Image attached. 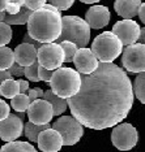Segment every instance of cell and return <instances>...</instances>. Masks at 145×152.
<instances>
[{"label":"cell","instance_id":"cell-39","mask_svg":"<svg viewBox=\"0 0 145 152\" xmlns=\"http://www.w3.org/2000/svg\"><path fill=\"white\" fill-rule=\"evenodd\" d=\"M137 16L140 17L141 22L145 25V3H141L140 8H139V13H137Z\"/></svg>","mask_w":145,"mask_h":152},{"label":"cell","instance_id":"cell-13","mask_svg":"<svg viewBox=\"0 0 145 152\" xmlns=\"http://www.w3.org/2000/svg\"><path fill=\"white\" fill-rule=\"evenodd\" d=\"M73 64L76 66V70L80 74H90L98 68L99 61L90 48L81 47L78 48L75 55Z\"/></svg>","mask_w":145,"mask_h":152},{"label":"cell","instance_id":"cell-28","mask_svg":"<svg viewBox=\"0 0 145 152\" xmlns=\"http://www.w3.org/2000/svg\"><path fill=\"white\" fill-rule=\"evenodd\" d=\"M38 66H39V63L34 61L32 65L29 66H25V73L24 75L27 78V81H32V82H39V75H38Z\"/></svg>","mask_w":145,"mask_h":152},{"label":"cell","instance_id":"cell-18","mask_svg":"<svg viewBox=\"0 0 145 152\" xmlns=\"http://www.w3.org/2000/svg\"><path fill=\"white\" fill-rule=\"evenodd\" d=\"M43 99H46L47 102L50 103L51 105H53L54 116H61L65 112V109L68 108L67 99L58 96L51 88L50 90H46V91L43 92Z\"/></svg>","mask_w":145,"mask_h":152},{"label":"cell","instance_id":"cell-19","mask_svg":"<svg viewBox=\"0 0 145 152\" xmlns=\"http://www.w3.org/2000/svg\"><path fill=\"white\" fill-rule=\"evenodd\" d=\"M32 13H33L32 9L22 5L20 12L16 13V15H8V13H7L4 17V22L8 23V25H25Z\"/></svg>","mask_w":145,"mask_h":152},{"label":"cell","instance_id":"cell-23","mask_svg":"<svg viewBox=\"0 0 145 152\" xmlns=\"http://www.w3.org/2000/svg\"><path fill=\"white\" fill-rule=\"evenodd\" d=\"M133 95L140 100V103L145 104V70L141 73H137L135 82L132 83Z\"/></svg>","mask_w":145,"mask_h":152},{"label":"cell","instance_id":"cell-5","mask_svg":"<svg viewBox=\"0 0 145 152\" xmlns=\"http://www.w3.org/2000/svg\"><path fill=\"white\" fill-rule=\"evenodd\" d=\"M93 53L101 63H112L123 52V43L112 31H105L94 38L92 43Z\"/></svg>","mask_w":145,"mask_h":152},{"label":"cell","instance_id":"cell-12","mask_svg":"<svg viewBox=\"0 0 145 152\" xmlns=\"http://www.w3.org/2000/svg\"><path fill=\"white\" fill-rule=\"evenodd\" d=\"M24 134V121L18 115H9L0 120V139L4 142H15Z\"/></svg>","mask_w":145,"mask_h":152},{"label":"cell","instance_id":"cell-30","mask_svg":"<svg viewBox=\"0 0 145 152\" xmlns=\"http://www.w3.org/2000/svg\"><path fill=\"white\" fill-rule=\"evenodd\" d=\"M8 72L13 75V77H22L24 73H25V66H22V65H20L18 63L15 61V63L9 66Z\"/></svg>","mask_w":145,"mask_h":152},{"label":"cell","instance_id":"cell-40","mask_svg":"<svg viewBox=\"0 0 145 152\" xmlns=\"http://www.w3.org/2000/svg\"><path fill=\"white\" fill-rule=\"evenodd\" d=\"M139 43H144L145 42V27L140 30V37H139V40H137Z\"/></svg>","mask_w":145,"mask_h":152},{"label":"cell","instance_id":"cell-27","mask_svg":"<svg viewBox=\"0 0 145 152\" xmlns=\"http://www.w3.org/2000/svg\"><path fill=\"white\" fill-rule=\"evenodd\" d=\"M12 39V29L11 25L5 23L4 21H0V47L7 46Z\"/></svg>","mask_w":145,"mask_h":152},{"label":"cell","instance_id":"cell-41","mask_svg":"<svg viewBox=\"0 0 145 152\" xmlns=\"http://www.w3.org/2000/svg\"><path fill=\"white\" fill-rule=\"evenodd\" d=\"M8 3H9V0H0V12L5 11V7Z\"/></svg>","mask_w":145,"mask_h":152},{"label":"cell","instance_id":"cell-20","mask_svg":"<svg viewBox=\"0 0 145 152\" xmlns=\"http://www.w3.org/2000/svg\"><path fill=\"white\" fill-rule=\"evenodd\" d=\"M0 152H37V150L29 142H7L0 148Z\"/></svg>","mask_w":145,"mask_h":152},{"label":"cell","instance_id":"cell-32","mask_svg":"<svg viewBox=\"0 0 145 152\" xmlns=\"http://www.w3.org/2000/svg\"><path fill=\"white\" fill-rule=\"evenodd\" d=\"M47 3V0H25V5L26 8L32 9V11H37V9L42 8V7Z\"/></svg>","mask_w":145,"mask_h":152},{"label":"cell","instance_id":"cell-8","mask_svg":"<svg viewBox=\"0 0 145 152\" xmlns=\"http://www.w3.org/2000/svg\"><path fill=\"white\" fill-rule=\"evenodd\" d=\"M122 64L129 73H141L145 70V43H133L122 52Z\"/></svg>","mask_w":145,"mask_h":152},{"label":"cell","instance_id":"cell-35","mask_svg":"<svg viewBox=\"0 0 145 152\" xmlns=\"http://www.w3.org/2000/svg\"><path fill=\"white\" fill-rule=\"evenodd\" d=\"M20 9H21V5L16 4V3H11V1L5 7V12L8 13V15H16V13L20 12Z\"/></svg>","mask_w":145,"mask_h":152},{"label":"cell","instance_id":"cell-38","mask_svg":"<svg viewBox=\"0 0 145 152\" xmlns=\"http://www.w3.org/2000/svg\"><path fill=\"white\" fill-rule=\"evenodd\" d=\"M9 78H13V75L9 73L8 70H0V85H1L5 79H9Z\"/></svg>","mask_w":145,"mask_h":152},{"label":"cell","instance_id":"cell-11","mask_svg":"<svg viewBox=\"0 0 145 152\" xmlns=\"http://www.w3.org/2000/svg\"><path fill=\"white\" fill-rule=\"evenodd\" d=\"M141 27L132 18H123L122 21L115 22L111 31L115 34L123 43V46H129L139 40Z\"/></svg>","mask_w":145,"mask_h":152},{"label":"cell","instance_id":"cell-45","mask_svg":"<svg viewBox=\"0 0 145 152\" xmlns=\"http://www.w3.org/2000/svg\"><path fill=\"white\" fill-rule=\"evenodd\" d=\"M144 43H145V42H144Z\"/></svg>","mask_w":145,"mask_h":152},{"label":"cell","instance_id":"cell-29","mask_svg":"<svg viewBox=\"0 0 145 152\" xmlns=\"http://www.w3.org/2000/svg\"><path fill=\"white\" fill-rule=\"evenodd\" d=\"M47 3L53 4L55 8H58V11H68L72 5H73L75 0H47Z\"/></svg>","mask_w":145,"mask_h":152},{"label":"cell","instance_id":"cell-22","mask_svg":"<svg viewBox=\"0 0 145 152\" xmlns=\"http://www.w3.org/2000/svg\"><path fill=\"white\" fill-rule=\"evenodd\" d=\"M51 127L50 124H44V125H37V124H33V122H26L24 124V134L25 137L29 139L30 142H37L38 139V135H39L41 131L48 129Z\"/></svg>","mask_w":145,"mask_h":152},{"label":"cell","instance_id":"cell-36","mask_svg":"<svg viewBox=\"0 0 145 152\" xmlns=\"http://www.w3.org/2000/svg\"><path fill=\"white\" fill-rule=\"evenodd\" d=\"M24 42H25V43H29V44H33V46L36 47L37 50H38V48H39V47L43 44V43L38 42V40H36L34 38L30 37V35H29V33H26V34H25V37H24Z\"/></svg>","mask_w":145,"mask_h":152},{"label":"cell","instance_id":"cell-9","mask_svg":"<svg viewBox=\"0 0 145 152\" xmlns=\"http://www.w3.org/2000/svg\"><path fill=\"white\" fill-rule=\"evenodd\" d=\"M37 60L41 66L50 69V70H56L64 63L63 48L56 42L43 43L42 46L38 48Z\"/></svg>","mask_w":145,"mask_h":152},{"label":"cell","instance_id":"cell-44","mask_svg":"<svg viewBox=\"0 0 145 152\" xmlns=\"http://www.w3.org/2000/svg\"><path fill=\"white\" fill-rule=\"evenodd\" d=\"M5 15H7V12H5V11H4V12H0V21H4Z\"/></svg>","mask_w":145,"mask_h":152},{"label":"cell","instance_id":"cell-33","mask_svg":"<svg viewBox=\"0 0 145 152\" xmlns=\"http://www.w3.org/2000/svg\"><path fill=\"white\" fill-rule=\"evenodd\" d=\"M43 90L41 88V87H34V88H29L27 90V96H29V99H30V102H33V100H36V99H41V98H43Z\"/></svg>","mask_w":145,"mask_h":152},{"label":"cell","instance_id":"cell-37","mask_svg":"<svg viewBox=\"0 0 145 152\" xmlns=\"http://www.w3.org/2000/svg\"><path fill=\"white\" fill-rule=\"evenodd\" d=\"M18 86H20V92L21 94H26L27 92V90H29V82L25 81V79H18Z\"/></svg>","mask_w":145,"mask_h":152},{"label":"cell","instance_id":"cell-6","mask_svg":"<svg viewBox=\"0 0 145 152\" xmlns=\"http://www.w3.org/2000/svg\"><path fill=\"white\" fill-rule=\"evenodd\" d=\"M51 127L60 133L63 138V146H73L78 143L84 135V125L73 116H61Z\"/></svg>","mask_w":145,"mask_h":152},{"label":"cell","instance_id":"cell-43","mask_svg":"<svg viewBox=\"0 0 145 152\" xmlns=\"http://www.w3.org/2000/svg\"><path fill=\"white\" fill-rule=\"evenodd\" d=\"M9 1H11V3H16V4H18V5H24V4H25V0H9Z\"/></svg>","mask_w":145,"mask_h":152},{"label":"cell","instance_id":"cell-16","mask_svg":"<svg viewBox=\"0 0 145 152\" xmlns=\"http://www.w3.org/2000/svg\"><path fill=\"white\" fill-rule=\"evenodd\" d=\"M15 61L18 63L22 66H29L34 61H37V52L38 50L33 44L29 43H21L15 48Z\"/></svg>","mask_w":145,"mask_h":152},{"label":"cell","instance_id":"cell-1","mask_svg":"<svg viewBox=\"0 0 145 152\" xmlns=\"http://www.w3.org/2000/svg\"><path fill=\"white\" fill-rule=\"evenodd\" d=\"M133 98L132 82L124 69L99 61L93 73L81 74V87L67 103L72 116L84 127L103 130L128 116Z\"/></svg>","mask_w":145,"mask_h":152},{"label":"cell","instance_id":"cell-4","mask_svg":"<svg viewBox=\"0 0 145 152\" xmlns=\"http://www.w3.org/2000/svg\"><path fill=\"white\" fill-rule=\"evenodd\" d=\"M61 34L56 43L70 40L77 44L78 48L88 46L90 42V26L85 20L78 16H64L61 17Z\"/></svg>","mask_w":145,"mask_h":152},{"label":"cell","instance_id":"cell-15","mask_svg":"<svg viewBox=\"0 0 145 152\" xmlns=\"http://www.w3.org/2000/svg\"><path fill=\"white\" fill-rule=\"evenodd\" d=\"M85 21L90 29H102L110 22V11L105 5H93L85 15Z\"/></svg>","mask_w":145,"mask_h":152},{"label":"cell","instance_id":"cell-24","mask_svg":"<svg viewBox=\"0 0 145 152\" xmlns=\"http://www.w3.org/2000/svg\"><path fill=\"white\" fill-rule=\"evenodd\" d=\"M30 103H32V102H30L27 94H21V92H20V94H17L15 98L11 99V107L16 110L17 113L26 112V109L29 108Z\"/></svg>","mask_w":145,"mask_h":152},{"label":"cell","instance_id":"cell-25","mask_svg":"<svg viewBox=\"0 0 145 152\" xmlns=\"http://www.w3.org/2000/svg\"><path fill=\"white\" fill-rule=\"evenodd\" d=\"M15 63V52L7 46L0 47V70H8Z\"/></svg>","mask_w":145,"mask_h":152},{"label":"cell","instance_id":"cell-2","mask_svg":"<svg viewBox=\"0 0 145 152\" xmlns=\"http://www.w3.org/2000/svg\"><path fill=\"white\" fill-rule=\"evenodd\" d=\"M27 33L41 43L56 42L61 34V13L53 4L46 3L42 8L33 11L26 22Z\"/></svg>","mask_w":145,"mask_h":152},{"label":"cell","instance_id":"cell-21","mask_svg":"<svg viewBox=\"0 0 145 152\" xmlns=\"http://www.w3.org/2000/svg\"><path fill=\"white\" fill-rule=\"evenodd\" d=\"M17 94H20V86H18V82L15 81L13 78L5 79L0 85V96H3V98L12 99Z\"/></svg>","mask_w":145,"mask_h":152},{"label":"cell","instance_id":"cell-26","mask_svg":"<svg viewBox=\"0 0 145 152\" xmlns=\"http://www.w3.org/2000/svg\"><path fill=\"white\" fill-rule=\"evenodd\" d=\"M59 44L61 46L63 52H64V63H72L76 52L78 50L77 44H75L73 42H70V40H63Z\"/></svg>","mask_w":145,"mask_h":152},{"label":"cell","instance_id":"cell-31","mask_svg":"<svg viewBox=\"0 0 145 152\" xmlns=\"http://www.w3.org/2000/svg\"><path fill=\"white\" fill-rule=\"evenodd\" d=\"M54 74V70H50V69H46L43 66H38V75H39V79L43 82H50L51 77Z\"/></svg>","mask_w":145,"mask_h":152},{"label":"cell","instance_id":"cell-42","mask_svg":"<svg viewBox=\"0 0 145 152\" xmlns=\"http://www.w3.org/2000/svg\"><path fill=\"white\" fill-rule=\"evenodd\" d=\"M80 1H82L84 4H94V3H98L101 0H80Z\"/></svg>","mask_w":145,"mask_h":152},{"label":"cell","instance_id":"cell-14","mask_svg":"<svg viewBox=\"0 0 145 152\" xmlns=\"http://www.w3.org/2000/svg\"><path fill=\"white\" fill-rule=\"evenodd\" d=\"M37 143L42 152H59L63 147V138L58 130L48 127L39 133Z\"/></svg>","mask_w":145,"mask_h":152},{"label":"cell","instance_id":"cell-10","mask_svg":"<svg viewBox=\"0 0 145 152\" xmlns=\"http://www.w3.org/2000/svg\"><path fill=\"white\" fill-rule=\"evenodd\" d=\"M26 113H27V118H29L30 122L37 124V125L50 124V121L54 117L53 105L43 98L33 100L30 103L29 108L26 109Z\"/></svg>","mask_w":145,"mask_h":152},{"label":"cell","instance_id":"cell-3","mask_svg":"<svg viewBox=\"0 0 145 152\" xmlns=\"http://www.w3.org/2000/svg\"><path fill=\"white\" fill-rule=\"evenodd\" d=\"M48 85L58 96L68 99L76 95L80 90L81 74L72 68L60 66L56 70H54V74Z\"/></svg>","mask_w":145,"mask_h":152},{"label":"cell","instance_id":"cell-7","mask_svg":"<svg viewBox=\"0 0 145 152\" xmlns=\"http://www.w3.org/2000/svg\"><path fill=\"white\" fill-rule=\"evenodd\" d=\"M139 142V133L136 127L128 122H120L114 126L111 131V143L119 151H129Z\"/></svg>","mask_w":145,"mask_h":152},{"label":"cell","instance_id":"cell-17","mask_svg":"<svg viewBox=\"0 0 145 152\" xmlns=\"http://www.w3.org/2000/svg\"><path fill=\"white\" fill-rule=\"evenodd\" d=\"M141 0H115L114 8L123 18H133L139 13Z\"/></svg>","mask_w":145,"mask_h":152},{"label":"cell","instance_id":"cell-34","mask_svg":"<svg viewBox=\"0 0 145 152\" xmlns=\"http://www.w3.org/2000/svg\"><path fill=\"white\" fill-rule=\"evenodd\" d=\"M9 115H11V107L7 102L0 99V120L7 118Z\"/></svg>","mask_w":145,"mask_h":152}]
</instances>
